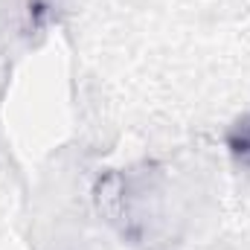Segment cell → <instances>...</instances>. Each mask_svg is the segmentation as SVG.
Masks as SVG:
<instances>
[{
    "label": "cell",
    "instance_id": "obj_1",
    "mask_svg": "<svg viewBox=\"0 0 250 250\" xmlns=\"http://www.w3.org/2000/svg\"><path fill=\"white\" fill-rule=\"evenodd\" d=\"M227 148L242 166H250V114L227 131Z\"/></svg>",
    "mask_w": 250,
    "mask_h": 250
}]
</instances>
